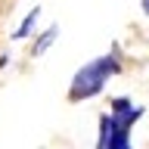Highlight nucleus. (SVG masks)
<instances>
[{
    "mask_svg": "<svg viewBox=\"0 0 149 149\" xmlns=\"http://www.w3.org/2000/svg\"><path fill=\"white\" fill-rule=\"evenodd\" d=\"M37 16H40V9L34 6V9H31V13L25 16V22H22V25L16 28V34H13V37H16V40H22V37H28L31 31H34V22H37Z\"/></svg>",
    "mask_w": 149,
    "mask_h": 149,
    "instance_id": "obj_4",
    "label": "nucleus"
},
{
    "mask_svg": "<svg viewBox=\"0 0 149 149\" xmlns=\"http://www.w3.org/2000/svg\"><path fill=\"white\" fill-rule=\"evenodd\" d=\"M96 149H112V115L100 118V137H96Z\"/></svg>",
    "mask_w": 149,
    "mask_h": 149,
    "instance_id": "obj_2",
    "label": "nucleus"
},
{
    "mask_svg": "<svg viewBox=\"0 0 149 149\" xmlns=\"http://www.w3.org/2000/svg\"><path fill=\"white\" fill-rule=\"evenodd\" d=\"M143 13H146V16H149V0H143Z\"/></svg>",
    "mask_w": 149,
    "mask_h": 149,
    "instance_id": "obj_5",
    "label": "nucleus"
},
{
    "mask_svg": "<svg viewBox=\"0 0 149 149\" xmlns=\"http://www.w3.org/2000/svg\"><path fill=\"white\" fill-rule=\"evenodd\" d=\"M118 72H121V65H118V59H115L112 53L100 56V59H90L87 65H81V68L74 72L72 84H68V100L81 102V100L96 96V93L109 84V78H115Z\"/></svg>",
    "mask_w": 149,
    "mask_h": 149,
    "instance_id": "obj_1",
    "label": "nucleus"
},
{
    "mask_svg": "<svg viewBox=\"0 0 149 149\" xmlns=\"http://www.w3.org/2000/svg\"><path fill=\"white\" fill-rule=\"evenodd\" d=\"M56 34H59V28H56V25H50V28L44 31V34L37 37V44H34V50H31V56H40V53H47V47H50V44L56 40Z\"/></svg>",
    "mask_w": 149,
    "mask_h": 149,
    "instance_id": "obj_3",
    "label": "nucleus"
}]
</instances>
